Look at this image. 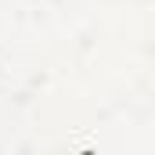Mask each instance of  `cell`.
Here are the masks:
<instances>
[{
  "label": "cell",
  "mask_w": 155,
  "mask_h": 155,
  "mask_svg": "<svg viewBox=\"0 0 155 155\" xmlns=\"http://www.w3.org/2000/svg\"><path fill=\"white\" fill-rule=\"evenodd\" d=\"M79 155H97V152H79Z\"/></svg>",
  "instance_id": "obj_1"
}]
</instances>
